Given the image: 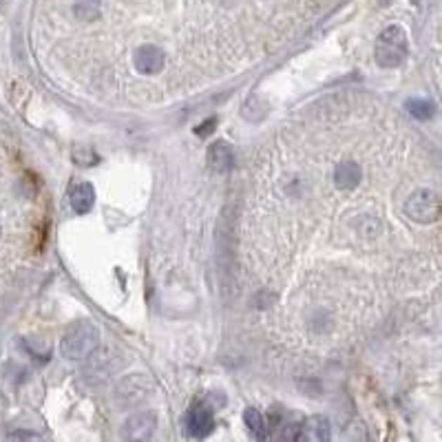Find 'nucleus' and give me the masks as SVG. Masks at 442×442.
I'll return each instance as SVG.
<instances>
[{
	"mask_svg": "<svg viewBox=\"0 0 442 442\" xmlns=\"http://www.w3.org/2000/svg\"><path fill=\"white\" fill-rule=\"evenodd\" d=\"M244 420H246V424H248V429L255 434V438H259V440H267V427H265V420H263V416L259 414V409H255V407H248L246 412H244Z\"/></svg>",
	"mask_w": 442,
	"mask_h": 442,
	"instance_id": "f8f14e48",
	"label": "nucleus"
},
{
	"mask_svg": "<svg viewBox=\"0 0 442 442\" xmlns=\"http://www.w3.org/2000/svg\"><path fill=\"white\" fill-rule=\"evenodd\" d=\"M9 438H11V440H40L38 434H27V431H13Z\"/></svg>",
	"mask_w": 442,
	"mask_h": 442,
	"instance_id": "dca6fc26",
	"label": "nucleus"
},
{
	"mask_svg": "<svg viewBox=\"0 0 442 442\" xmlns=\"http://www.w3.org/2000/svg\"><path fill=\"white\" fill-rule=\"evenodd\" d=\"M184 427L191 438H206L215 429V416L208 407H193L184 416Z\"/></svg>",
	"mask_w": 442,
	"mask_h": 442,
	"instance_id": "423d86ee",
	"label": "nucleus"
},
{
	"mask_svg": "<svg viewBox=\"0 0 442 442\" xmlns=\"http://www.w3.org/2000/svg\"><path fill=\"white\" fill-rule=\"evenodd\" d=\"M393 3V0H378V5H381V7H387V5H391Z\"/></svg>",
	"mask_w": 442,
	"mask_h": 442,
	"instance_id": "f3484780",
	"label": "nucleus"
},
{
	"mask_svg": "<svg viewBox=\"0 0 442 442\" xmlns=\"http://www.w3.org/2000/svg\"><path fill=\"white\" fill-rule=\"evenodd\" d=\"M133 65H135L137 73L157 75L166 65V56H164V51L160 49V46L141 44L139 49L135 51V56H133Z\"/></svg>",
	"mask_w": 442,
	"mask_h": 442,
	"instance_id": "39448f33",
	"label": "nucleus"
},
{
	"mask_svg": "<svg viewBox=\"0 0 442 442\" xmlns=\"http://www.w3.org/2000/svg\"><path fill=\"white\" fill-rule=\"evenodd\" d=\"M151 391H153V385L149 383V378H144L141 374H135V376L124 378V381L118 385L115 398L124 407H135L144 400Z\"/></svg>",
	"mask_w": 442,
	"mask_h": 442,
	"instance_id": "20e7f679",
	"label": "nucleus"
},
{
	"mask_svg": "<svg viewBox=\"0 0 442 442\" xmlns=\"http://www.w3.org/2000/svg\"><path fill=\"white\" fill-rule=\"evenodd\" d=\"M73 13H75V18L82 23L96 20L100 15V0H75Z\"/></svg>",
	"mask_w": 442,
	"mask_h": 442,
	"instance_id": "ddd939ff",
	"label": "nucleus"
},
{
	"mask_svg": "<svg viewBox=\"0 0 442 442\" xmlns=\"http://www.w3.org/2000/svg\"><path fill=\"white\" fill-rule=\"evenodd\" d=\"M98 345H100L98 325H93L91 321H77L62 336L60 352L69 360H84L98 350Z\"/></svg>",
	"mask_w": 442,
	"mask_h": 442,
	"instance_id": "f257e3e1",
	"label": "nucleus"
},
{
	"mask_svg": "<svg viewBox=\"0 0 442 442\" xmlns=\"http://www.w3.org/2000/svg\"><path fill=\"white\" fill-rule=\"evenodd\" d=\"M206 162L208 166L215 170V172H228L234 164V153H232V146L228 144L226 139H217L208 146V153H206Z\"/></svg>",
	"mask_w": 442,
	"mask_h": 442,
	"instance_id": "6e6552de",
	"label": "nucleus"
},
{
	"mask_svg": "<svg viewBox=\"0 0 442 442\" xmlns=\"http://www.w3.org/2000/svg\"><path fill=\"white\" fill-rule=\"evenodd\" d=\"M296 440L303 442H327L329 440V422L325 416H312L298 424Z\"/></svg>",
	"mask_w": 442,
	"mask_h": 442,
	"instance_id": "1a4fd4ad",
	"label": "nucleus"
},
{
	"mask_svg": "<svg viewBox=\"0 0 442 442\" xmlns=\"http://www.w3.org/2000/svg\"><path fill=\"white\" fill-rule=\"evenodd\" d=\"M96 203V188L89 182H80L69 188V206L75 215H87Z\"/></svg>",
	"mask_w": 442,
	"mask_h": 442,
	"instance_id": "9d476101",
	"label": "nucleus"
},
{
	"mask_svg": "<svg viewBox=\"0 0 442 442\" xmlns=\"http://www.w3.org/2000/svg\"><path fill=\"white\" fill-rule=\"evenodd\" d=\"M407 110L412 113L416 120H431L436 113V104L431 100H420V98H412L407 100Z\"/></svg>",
	"mask_w": 442,
	"mask_h": 442,
	"instance_id": "4468645a",
	"label": "nucleus"
},
{
	"mask_svg": "<svg viewBox=\"0 0 442 442\" xmlns=\"http://www.w3.org/2000/svg\"><path fill=\"white\" fill-rule=\"evenodd\" d=\"M405 215L422 226L436 224L442 215L440 195L431 191V188H418V191H414L405 201Z\"/></svg>",
	"mask_w": 442,
	"mask_h": 442,
	"instance_id": "7ed1b4c3",
	"label": "nucleus"
},
{
	"mask_svg": "<svg viewBox=\"0 0 442 442\" xmlns=\"http://www.w3.org/2000/svg\"><path fill=\"white\" fill-rule=\"evenodd\" d=\"M360 179H362V168L352 160H345L334 168V184L341 191H354L360 184Z\"/></svg>",
	"mask_w": 442,
	"mask_h": 442,
	"instance_id": "9b49d317",
	"label": "nucleus"
},
{
	"mask_svg": "<svg viewBox=\"0 0 442 442\" xmlns=\"http://www.w3.org/2000/svg\"><path fill=\"white\" fill-rule=\"evenodd\" d=\"M409 53V42H407V31L400 25H389L381 31V36L376 38L374 46V58L378 67L383 69H396L400 67Z\"/></svg>",
	"mask_w": 442,
	"mask_h": 442,
	"instance_id": "f03ea898",
	"label": "nucleus"
},
{
	"mask_svg": "<svg viewBox=\"0 0 442 442\" xmlns=\"http://www.w3.org/2000/svg\"><path fill=\"white\" fill-rule=\"evenodd\" d=\"M0 232H3V230H0Z\"/></svg>",
	"mask_w": 442,
	"mask_h": 442,
	"instance_id": "a211bd4d",
	"label": "nucleus"
},
{
	"mask_svg": "<svg viewBox=\"0 0 442 442\" xmlns=\"http://www.w3.org/2000/svg\"><path fill=\"white\" fill-rule=\"evenodd\" d=\"M157 427V418L151 412H137L122 427V438L124 440H149Z\"/></svg>",
	"mask_w": 442,
	"mask_h": 442,
	"instance_id": "0eeeda50",
	"label": "nucleus"
},
{
	"mask_svg": "<svg viewBox=\"0 0 442 442\" xmlns=\"http://www.w3.org/2000/svg\"><path fill=\"white\" fill-rule=\"evenodd\" d=\"M215 126H217L215 120H206V122H203V124L199 126V129H195V133H197L199 137H208V135L215 131Z\"/></svg>",
	"mask_w": 442,
	"mask_h": 442,
	"instance_id": "2eb2a0df",
	"label": "nucleus"
}]
</instances>
